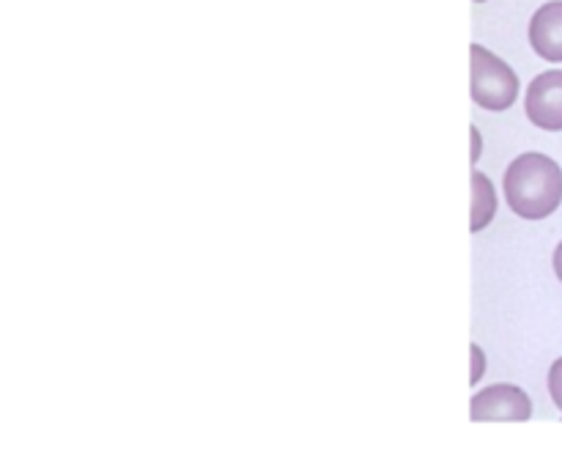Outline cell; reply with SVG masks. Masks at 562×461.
<instances>
[{
	"instance_id": "5b68a950",
	"label": "cell",
	"mask_w": 562,
	"mask_h": 461,
	"mask_svg": "<svg viewBox=\"0 0 562 461\" xmlns=\"http://www.w3.org/2000/svg\"><path fill=\"white\" fill-rule=\"evenodd\" d=\"M530 44L541 58L562 64V0L543 3L530 20Z\"/></svg>"
},
{
	"instance_id": "9c48e42d",
	"label": "cell",
	"mask_w": 562,
	"mask_h": 461,
	"mask_svg": "<svg viewBox=\"0 0 562 461\" xmlns=\"http://www.w3.org/2000/svg\"><path fill=\"white\" fill-rule=\"evenodd\" d=\"M554 272H558V278L562 280V241L558 245V250H554Z\"/></svg>"
},
{
	"instance_id": "6da1fadb",
	"label": "cell",
	"mask_w": 562,
	"mask_h": 461,
	"mask_svg": "<svg viewBox=\"0 0 562 461\" xmlns=\"http://www.w3.org/2000/svg\"><path fill=\"white\" fill-rule=\"evenodd\" d=\"M505 201L519 217L543 220L562 201V170L547 154L527 151L505 170Z\"/></svg>"
},
{
	"instance_id": "8992f818",
	"label": "cell",
	"mask_w": 562,
	"mask_h": 461,
	"mask_svg": "<svg viewBox=\"0 0 562 461\" xmlns=\"http://www.w3.org/2000/svg\"><path fill=\"white\" fill-rule=\"evenodd\" d=\"M497 212V198H494L492 181L483 173H472V231H481L492 223Z\"/></svg>"
},
{
	"instance_id": "ba28073f",
	"label": "cell",
	"mask_w": 562,
	"mask_h": 461,
	"mask_svg": "<svg viewBox=\"0 0 562 461\" xmlns=\"http://www.w3.org/2000/svg\"><path fill=\"white\" fill-rule=\"evenodd\" d=\"M483 371H486V357H483L481 346L472 344V376H470V382H472V384L481 382Z\"/></svg>"
},
{
	"instance_id": "7a4b0ae2",
	"label": "cell",
	"mask_w": 562,
	"mask_h": 461,
	"mask_svg": "<svg viewBox=\"0 0 562 461\" xmlns=\"http://www.w3.org/2000/svg\"><path fill=\"white\" fill-rule=\"evenodd\" d=\"M472 99L483 110H508L519 97V77L492 49L472 44Z\"/></svg>"
},
{
	"instance_id": "52a82bcc",
	"label": "cell",
	"mask_w": 562,
	"mask_h": 461,
	"mask_svg": "<svg viewBox=\"0 0 562 461\" xmlns=\"http://www.w3.org/2000/svg\"><path fill=\"white\" fill-rule=\"evenodd\" d=\"M549 393H552V401L562 412V357L554 360L552 368H549Z\"/></svg>"
},
{
	"instance_id": "8fae6325",
	"label": "cell",
	"mask_w": 562,
	"mask_h": 461,
	"mask_svg": "<svg viewBox=\"0 0 562 461\" xmlns=\"http://www.w3.org/2000/svg\"><path fill=\"white\" fill-rule=\"evenodd\" d=\"M475 3H486V0H475Z\"/></svg>"
},
{
	"instance_id": "277c9868",
	"label": "cell",
	"mask_w": 562,
	"mask_h": 461,
	"mask_svg": "<svg viewBox=\"0 0 562 461\" xmlns=\"http://www.w3.org/2000/svg\"><path fill=\"white\" fill-rule=\"evenodd\" d=\"M527 119L547 132L562 130V71H543L527 88Z\"/></svg>"
},
{
	"instance_id": "3957f363",
	"label": "cell",
	"mask_w": 562,
	"mask_h": 461,
	"mask_svg": "<svg viewBox=\"0 0 562 461\" xmlns=\"http://www.w3.org/2000/svg\"><path fill=\"white\" fill-rule=\"evenodd\" d=\"M470 415L475 423L486 420H530L532 415V401L516 384H492V387H483L481 393L472 395Z\"/></svg>"
},
{
	"instance_id": "30bf717a",
	"label": "cell",
	"mask_w": 562,
	"mask_h": 461,
	"mask_svg": "<svg viewBox=\"0 0 562 461\" xmlns=\"http://www.w3.org/2000/svg\"><path fill=\"white\" fill-rule=\"evenodd\" d=\"M472 140H475V151H472V162H477V151H481V137H477L475 126H472Z\"/></svg>"
}]
</instances>
